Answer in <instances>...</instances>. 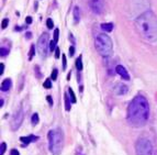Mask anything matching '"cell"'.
Segmentation results:
<instances>
[{
    "label": "cell",
    "mask_w": 157,
    "mask_h": 155,
    "mask_svg": "<svg viewBox=\"0 0 157 155\" xmlns=\"http://www.w3.org/2000/svg\"><path fill=\"white\" fill-rule=\"evenodd\" d=\"M149 117V105L147 99L142 95H137L132 99L128 107L126 120L134 128H141L146 124Z\"/></svg>",
    "instance_id": "obj_1"
},
{
    "label": "cell",
    "mask_w": 157,
    "mask_h": 155,
    "mask_svg": "<svg viewBox=\"0 0 157 155\" xmlns=\"http://www.w3.org/2000/svg\"><path fill=\"white\" fill-rule=\"evenodd\" d=\"M139 34L149 44L157 43V17L153 11H144L135 19Z\"/></svg>",
    "instance_id": "obj_2"
},
{
    "label": "cell",
    "mask_w": 157,
    "mask_h": 155,
    "mask_svg": "<svg viewBox=\"0 0 157 155\" xmlns=\"http://www.w3.org/2000/svg\"><path fill=\"white\" fill-rule=\"evenodd\" d=\"M48 149L53 155H60L64 146V133L59 128L53 129L47 133Z\"/></svg>",
    "instance_id": "obj_3"
},
{
    "label": "cell",
    "mask_w": 157,
    "mask_h": 155,
    "mask_svg": "<svg viewBox=\"0 0 157 155\" xmlns=\"http://www.w3.org/2000/svg\"><path fill=\"white\" fill-rule=\"evenodd\" d=\"M94 46H96L97 52L103 57H110L112 55V41H111L110 37L107 35L105 33H99L96 37Z\"/></svg>",
    "instance_id": "obj_4"
},
{
    "label": "cell",
    "mask_w": 157,
    "mask_h": 155,
    "mask_svg": "<svg viewBox=\"0 0 157 155\" xmlns=\"http://www.w3.org/2000/svg\"><path fill=\"white\" fill-rule=\"evenodd\" d=\"M136 155H153V144L147 138L141 137L135 143Z\"/></svg>",
    "instance_id": "obj_5"
},
{
    "label": "cell",
    "mask_w": 157,
    "mask_h": 155,
    "mask_svg": "<svg viewBox=\"0 0 157 155\" xmlns=\"http://www.w3.org/2000/svg\"><path fill=\"white\" fill-rule=\"evenodd\" d=\"M50 37H48V33L44 32L42 33V35L39 37L37 40V53H39L40 55L42 56V57H46L47 55V52L50 51Z\"/></svg>",
    "instance_id": "obj_6"
},
{
    "label": "cell",
    "mask_w": 157,
    "mask_h": 155,
    "mask_svg": "<svg viewBox=\"0 0 157 155\" xmlns=\"http://www.w3.org/2000/svg\"><path fill=\"white\" fill-rule=\"evenodd\" d=\"M89 7L96 14H101L103 13L105 8V0H89Z\"/></svg>",
    "instance_id": "obj_7"
},
{
    "label": "cell",
    "mask_w": 157,
    "mask_h": 155,
    "mask_svg": "<svg viewBox=\"0 0 157 155\" xmlns=\"http://www.w3.org/2000/svg\"><path fill=\"white\" fill-rule=\"evenodd\" d=\"M23 109H22V107H20L16 112V114L13 116L12 122H11V126H12L13 130H18L20 128V126L22 124V121H23Z\"/></svg>",
    "instance_id": "obj_8"
},
{
    "label": "cell",
    "mask_w": 157,
    "mask_h": 155,
    "mask_svg": "<svg viewBox=\"0 0 157 155\" xmlns=\"http://www.w3.org/2000/svg\"><path fill=\"white\" fill-rule=\"evenodd\" d=\"M128 91V87L125 84H123V83H118V84H115V86L113 87V92L117 96H123Z\"/></svg>",
    "instance_id": "obj_9"
},
{
    "label": "cell",
    "mask_w": 157,
    "mask_h": 155,
    "mask_svg": "<svg viewBox=\"0 0 157 155\" xmlns=\"http://www.w3.org/2000/svg\"><path fill=\"white\" fill-rule=\"evenodd\" d=\"M115 72L119 74V76H121L124 80H128L130 79V75H128V71L125 69V67L122 65H117L115 66Z\"/></svg>",
    "instance_id": "obj_10"
},
{
    "label": "cell",
    "mask_w": 157,
    "mask_h": 155,
    "mask_svg": "<svg viewBox=\"0 0 157 155\" xmlns=\"http://www.w3.org/2000/svg\"><path fill=\"white\" fill-rule=\"evenodd\" d=\"M36 140H37V137H35V135H29V137H21L20 138V141L23 143L24 146L28 145L31 142H35Z\"/></svg>",
    "instance_id": "obj_11"
},
{
    "label": "cell",
    "mask_w": 157,
    "mask_h": 155,
    "mask_svg": "<svg viewBox=\"0 0 157 155\" xmlns=\"http://www.w3.org/2000/svg\"><path fill=\"white\" fill-rule=\"evenodd\" d=\"M11 85H12V83H11L10 78L5 79V80L1 83V90H2V91H8L11 88Z\"/></svg>",
    "instance_id": "obj_12"
},
{
    "label": "cell",
    "mask_w": 157,
    "mask_h": 155,
    "mask_svg": "<svg viewBox=\"0 0 157 155\" xmlns=\"http://www.w3.org/2000/svg\"><path fill=\"white\" fill-rule=\"evenodd\" d=\"M74 21H75V23H78L80 21V10L77 6L74 8Z\"/></svg>",
    "instance_id": "obj_13"
},
{
    "label": "cell",
    "mask_w": 157,
    "mask_h": 155,
    "mask_svg": "<svg viewBox=\"0 0 157 155\" xmlns=\"http://www.w3.org/2000/svg\"><path fill=\"white\" fill-rule=\"evenodd\" d=\"M100 28L105 32H111L113 29V24L110 23V22H109V23H102L101 25H100Z\"/></svg>",
    "instance_id": "obj_14"
},
{
    "label": "cell",
    "mask_w": 157,
    "mask_h": 155,
    "mask_svg": "<svg viewBox=\"0 0 157 155\" xmlns=\"http://www.w3.org/2000/svg\"><path fill=\"white\" fill-rule=\"evenodd\" d=\"M65 108L67 111L71 110V101L69 100V95L66 94V92H65Z\"/></svg>",
    "instance_id": "obj_15"
},
{
    "label": "cell",
    "mask_w": 157,
    "mask_h": 155,
    "mask_svg": "<svg viewBox=\"0 0 157 155\" xmlns=\"http://www.w3.org/2000/svg\"><path fill=\"white\" fill-rule=\"evenodd\" d=\"M68 95H69V98H71V103H76V96H75V92H74V90L71 88H68Z\"/></svg>",
    "instance_id": "obj_16"
},
{
    "label": "cell",
    "mask_w": 157,
    "mask_h": 155,
    "mask_svg": "<svg viewBox=\"0 0 157 155\" xmlns=\"http://www.w3.org/2000/svg\"><path fill=\"white\" fill-rule=\"evenodd\" d=\"M76 67L78 71H81L82 67H84V66H82V62H81V56H79V57L76 60Z\"/></svg>",
    "instance_id": "obj_17"
},
{
    "label": "cell",
    "mask_w": 157,
    "mask_h": 155,
    "mask_svg": "<svg viewBox=\"0 0 157 155\" xmlns=\"http://www.w3.org/2000/svg\"><path fill=\"white\" fill-rule=\"evenodd\" d=\"M31 121H32V124L36 126L37 122H39V114H37V113H33V116H32V118H31Z\"/></svg>",
    "instance_id": "obj_18"
},
{
    "label": "cell",
    "mask_w": 157,
    "mask_h": 155,
    "mask_svg": "<svg viewBox=\"0 0 157 155\" xmlns=\"http://www.w3.org/2000/svg\"><path fill=\"white\" fill-rule=\"evenodd\" d=\"M6 150H7V144H6L5 142H2L1 143V145H0V155L5 154Z\"/></svg>",
    "instance_id": "obj_19"
},
{
    "label": "cell",
    "mask_w": 157,
    "mask_h": 155,
    "mask_svg": "<svg viewBox=\"0 0 157 155\" xmlns=\"http://www.w3.org/2000/svg\"><path fill=\"white\" fill-rule=\"evenodd\" d=\"M46 25L48 29H53V28H54V22H53V20L51 18H48L46 20Z\"/></svg>",
    "instance_id": "obj_20"
},
{
    "label": "cell",
    "mask_w": 157,
    "mask_h": 155,
    "mask_svg": "<svg viewBox=\"0 0 157 155\" xmlns=\"http://www.w3.org/2000/svg\"><path fill=\"white\" fill-rule=\"evenodd\" d=\"M43 86H44V88H46V89H50V88H52V83H51V79H46L44 82V84H43Z\"/></svg>",
    "instance_id": "obj_21"
},
{
    "label": "cell",
    "mask_w": 157,
    "mask_h": 155,
    "mask_svg": "<svg viewBox=\"0 0 157 155\" xmlns=\"http://www.w3.org/2000/svg\"><path fill=\"white\" fill-rule=\"evenodd\" d=\"M51 78L53 79V80H56L57 79V76H58V71L56 68H54L53 69V72H52V75H51Z\"/></svg>",
    "instance_id": "obj_22"
},
{
    "label": "cell",
    "mask_w": 157,
    "mask_h": 155,
    "mask_svg": "<svg viewBox=\"0 0 157 155\" xmlns=\"http://www.w3.org/2000/svg\"><path fill=\"white\" fill-rule=\"evenodd\" d=\"M8 53H9V50L7 48H1V57H5L6 55H8Z\"/></svg>",
    "instance_id": "obj_23"
},
{
    "label": "cell",
    "mask_w": 157,
    "mask_h": 155,
    "mask_svg": "<svg viewBox=\"0 0 157 155\" xmlns=\"http://www.w3.org/2000/svg\"><path fill=\"white\" fill-rule=\"evenodd\" d=\"M8 23H9V19H3L2 20V22H1V28H2V29H6V28H7V26H8Z\"/></svg>",
    "instance_id": "obj_24"
},
{
    "label": "cell",
    "mask_w": 157,
    "mask_h": 155,
    "mask_svg": "<svg viewBox=\"0 0 157 155\" xmlns=\"http://www.w3.org/2000/svg\"><path fill=\"white\" fill-rule=\"evenodd\" d=\"M55 45H56V42L54 41V40H53V41H51V42H50V51H51V52H53V51L56 50Z\"/></svg>",
    "instance_id": "obj_25"
},
{
    "label": "cell",
    "mask_w": 157,
    "mask_h": 155,
    "mask_svg": "<svg viewBox=\"0 0 157 155\" xmlns=\"http://www.w3.org/2000/svg\"><path fill=\"white\" fill-rule=\"evenodd\" d=\"M58 37H59V30L56 29L55 31H54V41H55V42H57Z\"/></svg>",
    "instance_id": "obj_26"
},
{
    "label": "cell",
    "mask_w": 157,
    "mask_h": 155,
    "mask_svg": "<svg viewBox=\"0 0 157 155\" xmlns=\"http://www.w3.org/2000/svg\"><path fill=\"white\" fill-rule=\"evenodd\" d=\"M34 55V45H31V51L29 52V60H31Z\"/></svg>",
    "instance_id": "obj_27"
},
{
    "label": "cell",
    "mask_w": 157,
    "mask_h": 155,
    "mask_svg": "<svg viewBox=\"0 0 157 155\" xmlns=\"http://www.w3.org/2000/svg\"><path fill=\"white\" fill-rule=\"evenodd\" d=\"M10 155H20V153H19V151L17 149H12L10 151Z\"/></svg>",
    "instance_id": "obj_28"
},
{
    "label": "cell",
    "mask_w": 157,
    "mask_h": 155,
    "mask_svg": "<svg viewBox=\"0 0 157 155\" xmlns=\"http://www.w3.org/2000/svg\"><path fill=\"white\" fill-rule=\"evenodd\" d=\"M62 58H63V68L66 69V65H67V60H66V55H63L62 56Z\"/></svg>",
    "instance_id": "obj_29"
},
{
    "label": "cell",
    "mask_w": 157,
    "mask_h": 155,
    "mask_svg": "<svg viewBox=\"0 0 157 155\" xmlns=\"http://www.w3.org/2000/svg\"><path fill=\"white\" fill-rule=\"evenodd\" d=\"M59 56H60V50L58 48H56V50H55V58H59Z\"/></svg>",
    "instance_id": "obj_30"
},
{
    "label": "cell",
    "mask_w": 157,
    "mask_h": 155,
    "mask_svg": "<svg viewBox=\"0 0 157 155\" xmlns=\"http://www.w3.org/2000/svg\"><path fill=\"white\" fill-rule=\"evenodd\" d=\"M35 72H36L37 78H41V77H42V74H41V72L39 73V66H35Z\"/></svg>",
    "instance_id": "obj_31"
},
{
    "label": "cell",
    "mask_w": 157,
    "mask_h": 155,
    "mask_svg": "<svg viewBox=\"0 0 157 155\" xmlns=\"http://www.w3.org/2000/svg\"><path fill=\"white\" fill-rule=\"evenodd\" d=\"M3 71H5V64L1 63V64H0V75H2Z\"/></svg>",
    "instance_id": "obj_32"
},
{
    "label": "cell",
    "mask_w": 157,
    "mask_h": 155,
    "mask_svg": "<svg viewBox=\"0 0 157 155\" xmlns=\"http://www.w3.org/2000/svg\"><path fill=\"white\" fill-rule=\"evenodd\" d=\"M74 53H75V48H74V46H71V48H69V56H73Z\"/></svg>",
    "instance_id": "obj_33"
},
{
    "label": "cell",
    "mask_w": 157,
    "mask_h": 155,
    "mask_svg": "<svg viewBox=\"0 0 157 155\" xmlns=\"http://www.w3.org/2000/svg\"><path fill=\"white\" fill-rule=\"evenodd\" d=\"M46 100L48 101L50 106H53V99H52V97H51V96H47V97H46Z\"/></svg>",
    "instance_id": "obj_34"
},
{
    "label": "cell",
    "mask_w": 157,
    "mask_h": 155,
    "mask_svg": "<svg viewBox=\"0 0 157 155\" xmlns=\"http://www.w3.org/2000/svg\"><path fill=\"white\" fill-rule=\"evenodd\" d=\"M25 22H26V24H31L32 23V18H31V17H26Z\"/></svg>",
    "instance_id": "obj_35"
},
{
    "label": "cell",
    "mask_w": 157,
    "mask_h": 155,
    "mask_svg": "<svg viewBox=\"0 0 157 155\" xmlns=\"http://www.w3.org/2000/svg\"><path fill=\"white\" fill-rule=\"evenodd\" d=\"M25 37H26V39H30V37H32V33H31V32H26Z\"/></svg>",
    "instance_id": "obj_36"
},
{
    "label": "cell",
    "mask_w": 157,
    "mask_h": 155,
    "mask_svg": "<svg viewBox=\"0 0 157 155\" xmlns=\"http://www.w3.org/2000/svg\"><path fill=\"white\" fill-rule=\"evenodd\" d=\"M69 40H71V43H75V40H74V37H73V34H69Z\"/></svg>",
    "instance_id": "obj_37"
},
{
    "label": "cell",
    "mask_w": 157,
    "mask_h": 155,
    "mask_svg": "<svg viewBox=\"0 0 157 155\" xmlns=\"http://www.w3.org/2000/svg\"><path fill=\"white\" fill-rule=\"evenodd\" d=\"M34 6H35V7H34V10H37V1L34 2Z\"/></svg>",
    "instance_id": "obj_38"
},
{
    "label": "cell",
    "mask_w": 157,
    "mask_h": 155,
    "mask_svg": "<svg viewBox=\"0 0 157 155\" xmlns=\"http://www.w3.org/2000/svg\"><path fill=\"white\" fill-rule=\"evenodd\" d=\"M2 106H3V100L1 99L0 100V107H2Z\"/></svg>",
    "instance_id": "obj_39"
},
{
    "label": "cell",
    "mask_w": 157,
    "mask_h": 155,
    "mask_svg": "<svg viewBox=\"0 0 157 155\" xmlns=\"http://www.w3.org/2000/svg\"><path fill=\"white\" fill-rule=\"evenodd\" d=\"M77 155H84V154H81V153H77Z\"/></svg>",
    "instance_id": "obj_40"
}]
</instances>
